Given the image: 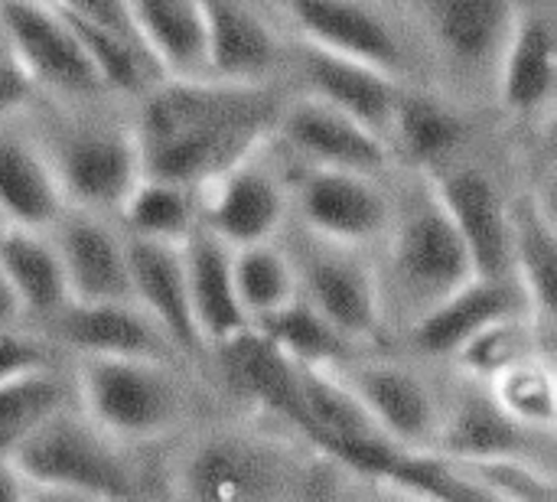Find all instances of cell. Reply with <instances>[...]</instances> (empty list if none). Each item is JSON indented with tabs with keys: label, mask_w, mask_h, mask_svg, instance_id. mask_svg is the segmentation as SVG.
Wrapping results in <instances>:
<instances>
[{
	"label": "cell",
	"mask_w": 557,
	"mask_h": 502,
	"mask_svg": "<svg viewBox=\"0 0 557 502\" xmlns=\"http://www.w3.org/2000/svg\"><path fill=\"white\" fill-rule=\"evenodd\" d=\"M134 131L140 176L202 189L271 140L281 101L264 85L160 75L140 91Z\"/></svg>",
	"instance_id": "obj_1"
},
{
	"label": "cell",
	"mask_w": 557,
	"mask_h": 502,
	"mask_svg": "<svg viewBox=\"0 0 557 502\" xmlns=\"http://www.w3.org/2000/svg\"><path fill=\"white\" fill-rule=\"evenodd\" d=\"M163 359L78 356V412L117 444H150L186 418V392Z\"/></svg>",
	"instance_id": "obj_2"
},
{
	"label": "cell",
	"mask_w": 557,
	"mask_h": 502,
	"mask_svg": "<svg viewBox=\"0 0 557 502\" xmlns=\"http://www.w3.org/2000/svg\"><path fill=\"white\" fill-rule=\"evenodd\" d=\"M121 444L95 428L82 412L62 405L52 412L7 461L26 493L52 497H137V474L127 467Z\"/></svg>",
	"instance_id": "obj_3"
},
{
	"label": "cell",
	"mask_w": 557,
	"mask_h": 502,
	"mask_svg": "<svg viewBox=\"0 0 557 502\" xmlns=\"http://www.w3.org/2000/svg\"><path fill=\"white\" fill-rule=\"evenodd\" d=\"M388 287L405 297L411 320L421 317L431 304L476 278L470 252L437 203L428 176L424 196L414 199L405 216H392L388 225ZM385 291V284H382Z\"/></svg>",
	"instance_id": "obj_4"
},
{
	"label": "cell",
	"mask_w": 557,
	"mask_h": 502,
	"mask_svg": "<svg viewBox=\"0 0 557 502\" xmlns=\"http://www.w3.org/2000/svg\"><path fill=\"white\" fill-rule=\"evenodd\" d=\"M290 470L284 454L245 434H202L173 464V493L189 500H271L284 497Z\"/></svg>",
	"instance_id": "obj_5"
},
{
	"label": "cell",
	"mask_w": 557,
	"mask_h": 502,
	"mask_svg": "<svg viewBox=\"0 0 557 502\" xmlns=\"http://www.w3.org/2000/svg\"><path fill=\"white\" fill-rule=\"evenodd\" d=\"M294 271H297V294L307 297L349 346L372 343L382 336L385 304H382L379 271L369 268L359 248L336 245L313 235V245L300 252Z\"/></svg>",
	"instance_id": "obj_6"
},
{
	"label": "cell",
	"mask_w": 557,
	"mask_h": 502,
	"mask_svg": "<svg viewBox=\"0 0 557 502\" xmlns=\"http://www.w3.org/2000/svg\"><path fill=\"white\" fill-rule=\"evenodd\" d=\"M46 157L59 180L62 199L72 209H117L140 180V154L134 131L114 124L69 127Z\"/></svg>",
	"instance_id": "obj_7"
},
{
	"label": "cell",
	"mask_w": 557,
	"mask_h": 502,
	"mask_svg": "<svg viewBox=\"0 0 557 502\" xmlns=\"http://www.w3.org/2000/svg\"><path fill=\"white\" fill-rule=\"evenodd\" d=\"M294 203L310 235L362 248L385 238L392 225V203L372 173L339 167H304L294 183Z\"/></svg>",
	"instance_id": "obj_8"
},
{
	"label": "cell",
	"mask_w": 557,
	"mask_h": 502,
	"mask_svg": "<svg viewBox=\"0 0 557 502\" xmlns=\"http://www.w3.org/2000/svg\"><path fill=\"white\" fill-rule=\"evenodd\" d=\"M261 147L209 180L199 203V225L209 229L228 248H245L258 242H274L287 212V183L258 160Z\"/></svg>",
	"instance_id": "obj_9"
},
{
	"label": "cell",
	"mask_w": 557,
	"mask_h": 502,
	"mask_svg": "<svg viewBox=\"0 0 557 502\" xmlns=\"http://www.w3.org/2000/svg\"><path fill=\"white\" fill-rule=\"evenodd\" d=\"M7 49L36 82L62 95H95L101 82L65 16L49 0H0Z\"/></svg>",
	"instance_id": "obj_10"
},
{
	"label": "cell",
	"mask_w": 557,
	"mask_h": 502,
	"mask_svg": "<svg viewBox=\"0 0 557 502\" xmlns=\"http://www.w3.org/2000/svg\"><path fill=\"white\" fill-rule=\"evenodd\" d=\"M271 137L310 167H339L375 176L392 163V147L382 134L310 91L277 108Z\"/></svg>",
	"instance_id": "obj_11"
},
{
	"label": "cell",
	"mask_w": 557,
	"mask_h": 502,
	"mask_svg": "<svg viewBox=\"0 0 557 502\" xmlns=\"http://www.w3.org/2000/svg\"><path fill=\"white\" fill-rule=\"evenodd\" d=\"M336 369L388 441L408 451H431L437 444L444 405L424 376L388 359L349 363V356Z\"/></svg>",
	"instance_id": "obj_12"
},
{
	"label": "cell",
	"mask_w": 557,
	"mask_h": 502,
	"mask_svg": "<svg viewBox=\"0 0 557 502\" xmlns=\"http://www.w3.org/2000/svg\"><path fill=\"white\" fill-rule=\"evenodd\" d=\"M457 235L463 238L476 278L509 271V203L480 167H437L424 173Z\"/></svg>",
	"instance_id": "obj_13"
},
{
	"label": "cell",
	"mask_w": 557,
	"mask_h": 502,
	"mask_svg": "<svg viewBox=\"0 0 557 502\" xmlns=\"http://www.w3.org/2000/svg\"><path fill=\"white\" fill-rule=\"evenodd\" d=\"M49 232H52V242H55V252L62 261L69 301L134 304L124 235H117L108 222H101L98 212H88V209L69 212L65 209Z\"/></svg>",
	"instance_id": "obj_14"
},
{
	"label": "cell",
	"mask_w": 557,
	"mask_h": 502,
	"mask_svg": "<svg viewBox=\"0 0 557 502\" xmlns=\"http://www.w3.org/2000/svg\"><path fill=\"white\" fill-rule=\"evenodd\" d=\"M124 248H127L134 304L166 333V340L176 346L180 356L206 359L209 353H206L196 320H193L180 245L124 235Z\"/></svg>",
	"instance_id": "obj_15"
},
{
	"label": "cell",
	"mask_w": 557,
	"mask_h": 502,
	"mask_svg": "<svg viewBox=\"0 0 557 502\" xmlns=\"http://www.w3.org/2000/svg\"><path fill=\"white\" fill-rule=\"evenodd\" d=\"M304 42L372 62L392 75L405 69V46L392 23L362 0H281Z\"/></svg>",
	"instance_id": "obj_16"
},
{
	"label": "cell",
	"mask_w": 557,
	"mask_h": 502,
	"mask_svg": "<svg viewBox=\"0 0 557 502\" xmlns=\"http://www.w3.org/2000/svg\"><path fill=\"white\" fill-rule=\"evenodd\" d=\"M206 75L264 85L281 65V39L255 0H199Z\"/></svg>",
	"instance_id": "obj_17"
},
{
	"label": "cell",
	"mask_w": 557,
	"mask_h": 502,
	"mask_svg": "<svg viewBox=\"0 0 557 502\" xmlns=\"http://www.w3.org/2000/svg\"><path fill=\"white\" fill-rule=\"evenodd\" d=\"M55 333L78 356H134V359H163L173 363L180 353L166 333L137 307L124 301L82 304L69 301L55 314Z\"/></svg>",
	"instance_id": "obj_18"
},
{
	"label": "cell",
	"mask_w": 557,
	"mask_h": 502,
	"mask_svg": "<svg viewBox=\"0 0 557 502\" xmlns=\"http://www.w3.org/2000/svg\"><path fill=\"white\" fill-rule=\"evenodd\" d=\"M300 69L310 85V95L352 114L356 121H362L366 127H372L375 134H382L388 140L392 114H395V105L401 95L398 75H392L372 62L320 49L304 39H300Z\"/></svg>",
	"instance_id": "obj_19"
},
{
	"label": "cell",
	"mask_w": 557,
	"mask_h": 502,
	"mask_svg": "<svg viewBox=\"0 0 557 502\" xmlns=\"http://www.w3.org/2000/svg\"><path fill=\"white\" fill-rule=\"evenodd\" d=\"M183 268H186V287L193 304V320L199 330V340L206 353L251 327V320L242 310V301L235 294L232 278V248L219 242L209 229L196 225L183 242Z\"/></svg>",
	"instance_id": "obj_20"
},
{
	"label": "cell",
	"mask_w": 557,
	"mask_h": 502,
	"mask_svg": "<svg viewBox=\"0 0 557 502\" xmlns=\"http://www.w3.org/2000/svg\"><path fill=\"white\" fill-rule=\"evenodd\" d=\"M232 379V385L261 405L264 412L284 418L300 431L304 425V408H300V389H297V363L261 330V327H245L232 340L212 350Z\"/></svg>",
	"instance_id": "obj_21"
},
{
	"label": "cell",
	"mask_w": 557,
	"mask_h": 502,
	"mask_svg": "<svg viewBox=\"0 0 557 502\" xmlns=\"http://www.w3.org/2000/svg\"><path fill=\"white\" fill-rule=\"evenodd\" d=\"M509 271L522 304L542 333H552L557 304V232L552 209L539 196L509 203Z\"/></svg>",
	"instance_id": "obj_22"
},
{
	"label": "cell",
	"mask_w": 557,
	"mask_h": 502,
	"mask_svg": "<svg viewBox=\"0 0 557 502\" xmlns=\"http://www.w3.org/2000/svg\"><path fill=\"white\" fill-rule=\"evenodd\" d=\"M516 310H525V304L516 301L506 278H470L411 320V343L424 356L450 359L476 330Z\"/></svg>",
	"instance_id": "obj_23"
},
{
	"label": "cell",
	"mask_w": 557,
	"mask_h": 502,
	"mask_svg": "<svg viewBox=\"0 0 557 502\" xmlns=\"http://www.w3.org/2000/svg\"><path fill=\"white\" fill-rule=\"evenodd\" d=\"M441 52L460 69H496L516 23L512 0H424Z\"/></svg>",
	"instance_id": "obj_24"
},
{
	"label": "cell",
	"mask_w": 557,
	"mask_h": 502,
	"mask_svg": "<svg viewBox=\"0 0 557 502\" xmlns=\"http://www.w3.org/2000/svg\"><path fill=\"white\" fill-rule=\"evenodd\" d=\"M557 82L555 29L539 13H519L496 62L499 101L512 114H539L552 105Z\"/></svg>",
	"instance_id": "obj_25"
},
{
	"label": "cell",
	"mask_w": 557,
	"mask_h": 502,
	"mask_svg": "<svg viewBox=\"0 0 557 502\" xmlns=\"http://www.w3.org/2000/svg\"><path fill=\"white\" fill-rule=\"evenodd\" d=\"M124 7L160 75H206V29L199 0H124Z\"/></svg>",
	"instance_id": "obj_26"
},
{
	"label": "cell",
	"mask_w": 557,
	"mask_h": 502,
	"mask_svg": "<svg viewBox=\"0 0 557 502\" xmlns=\"http://www.w3.org/2000/svg\"><path fill=\"white\" fill-rule=\"evenodd\" d=\"M49 157L20 137H0V219L10 229L49 232L65 212Z\"/></svg>",
	"instance_id": "obj_27"
},
{
	"label": "cell",
	"mask_w": 557,
	"mask_h": 502,
	"mask_svg": "<svg viewBox=\"0 0 557 502\" xmlns=\"http://www.w3.org/2000/svg\"><path fill=\"white\" fill-rule=\"evenodd\" d=\"M454 399L450 408H444L437 444L431 451H441L447 457H490V454H525V441L539 438L525 428H519L490 392H480V382L470 379Z\"/></svg>",
	"instance_id": "obj_28"
},
{
	"label": "cell",
	"mask_w": 557,
	"mask_h": 502,
	"mask_svg": "<svg viewBox=\"0 0 557 502\" xmlns=\"http://www.w3.org/2000/svg\"><path fill=\"white\" fill-rule=\"evenodd\" d=\"M392 137L398 140L401 154L411 163H421L424 170H437L463 144L467 121L444 98L424 95V91H408L401 85V95H398V105L392 114V127H388V147H392Z\"/></svg>",
	"instance_id": "obj_29"
},
{
	"label": "cell",
	"mask_w": 557,
	"mask_h": 502,
	"mask_svg": "<svg viewBox=\"0 0 557 502\" xmlns=\"http://www.w3.org/2000/svg\"><path fill=\"white\" fill-rule=\"evenodd\" d=\"M0 268L16 291L23 314H55L69 304L62 261L46 232L7 225L0 235Z\"/></svg>",
	"instance_id": "obj_30"
},
{
	"label": "cell",
	"mask_w": 557,
	"mask_h": 502,
	"mask_svg": "<svg viewBox=\"0 0 557 502\" xmlns=\"http://www.w3.org/2000/svg\"><path fill=\"white\" fill-rule=\"evenodd\" d=\"M127 235L180 245L199 225V203L189 186L140 176L117 206Z\"/></svg>",
	"instance_id": "obj_31"
},
{
	"label": "cell",
	"mask_w": 557,
	"mask_h": 502,
	"mask_svg": "<svg viewBox=\"0 0 557 502\" xmlns=\"http://www.w3.org/2000/svg\"><path fill=\"white\" fill-rule=\"evenodd\" d=\"M490 395L496 405L525 431L539 438H552L557 421L555 372L545 353H529L519 363L506 366L490 382Z\"/></svg>",
	"instance_id": "obj_32"
},
{
	"label": "cell",
	"mask_w": 557,
	"mask_h": 502,
	"mask_svg": "<svg viewBox=\"0 0 557 502\" xmlns=\"http://www.w3.org/2000/svg\"><path fill=\"white\" fill-rule=\"evenodd\" d=\"M232 278L242 310L251 323H261L297 297L294 261L274 242L232 248Z\"/></svg>",
	"instance_id": "obj_33"
},
{
	"label": "cell",
	"mask_w": 557,
	"mask_h": 502,
	"mask_svg": "<svg viewBox=\"0 0 557 502\" xmlns=\"http://www.w3.org/2000/svg\"><path fill=\"white\" fill-rule=\"evenodd\" d=\"M255 327H261L300 366H333V363H343L349 356V343L300 294Z\"/></svg>",
	"instance_id": "obj_34"
},
{
	"label": "cell",
	"mask_w": 557,
	"mask_h": 502,
	"mask_svg": "<svg viewBox=\"0 0 557 502\" xmlns=\"http://www.w3.org/2000/svg\"><path fill=\"white\" fill-rule=\"evenodd\" d=\"M539 336H542L539 323L525 310H516V314L496 317L493 323H486L483 330H476L450 356V363L460 369V376L476 379V382H490L506 366L519 363L529 353H539L535 350Z\"/></svg>",
	"instance_id": "obj_35"
},
{
	"label": "cell",
	"mask_w": 557,
	"mask_h": 502,
	"mask_svg": "<svg viewBox=\"0 0 557 502\" xmlns=\"http://www.w3.org/2000/svg\"><path fill=\"white\" fill-rule=\"evenodd\" d=\"M62 405L65 389L49 369L0 382V461H10L13 451Z\"/></svg>",
	"instance_id": "obj_36"
},
{
	"label": "cell",
	"mask_w": 557,
	"mask_h": 502,
	"mask_svg": "<svg viewBox=\"0 0 557 502\" xmlns=\"http://www.w3.org/2000/svg\"><path fill=\"white\" fill-rule=\"evenodd\" d=\"M450 461L483 493V500L552 502L557 497V483L552 470L535 467L525 454L450 457Z\"/></svg>",
	"instance_id": "obj_37"
},
{
	"label": "cell",
	"mask_w": 557,
	"mask_h": 502,
	"mask_svg": "<svg viewBox=\"0 0 557 502\" xmlns=\"http://www.w3.org/2000/svg\"><path fill=\"white\" fill-rule=\"evenodd\" d=\"M49 369V346L39 336L0 327V382Z\"/></svg>",
	"instance_id": "obj_38"
},
{
	"label": "cell",
	"mask_w": 557,
	"mask_h": 502,
	"mask_svg": "<svg viewBox=\"0 0 557 502\" xmlns=\"http://www.w3.org/2000/svg\"><path fill=\"white\" fill-rule=\"evenodd\" d=\"M33 95H36V82L16 62V56L7 46H0V118L23 111L33 101Z\"/></svg>",
	"instance_id": "obj_39"
},
{
	"label": "cell",
	"mask_w": 557,
	"mask_h": 502,
	"mask_svg": "<svg viewBox=\"0 0 557 502\" xmlns=\"http://www.w3.org/2000/svg\"><path fill=\"white\" fill-rule=\"evenodd\" d=\"M52 3H59V7H65V10H72V13H78V16H85V20H95V23H101V26H111V29H117L121 36H127V39H134V42L140 46V39H137V33H134V26H131V16H127L124 0H52ZM140 49H144V46H140Z\"/></svg>",
	"instance_id": "obj_40"
},
{
	"label": "cell",
	"mask_w": 557,
	"mask_h": 502,
	"mask_svg": "<svg viewBox=\"0 0 557 502\" xmlns=\"http://www.w3.org/2000/svg\"><path fill=\"white\" fill-rule=\"evenodd\" d=\"M16 317H23L20 297H16V291H13V284L7 281L3 268H0V327H10Z\"/></svg>",
	"instance_id": "obj_41"
}]
</instances>
